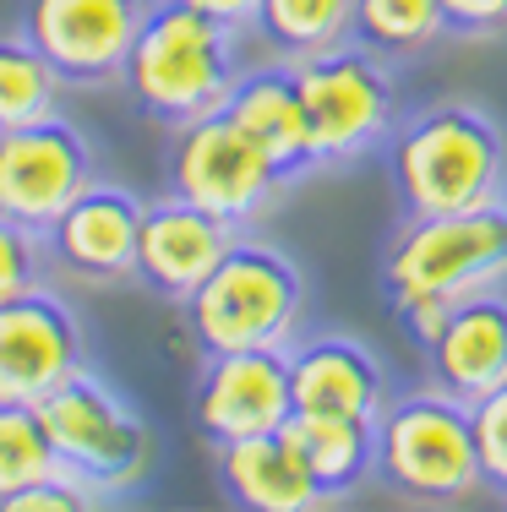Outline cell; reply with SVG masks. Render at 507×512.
Segmentation results:
<instances>
[{
	"instance_id": "cell-5",
	"label": "cell",
	"mask_w": 507,
	"mask_h": 512,
	"mask_svg": "<svg viewBox=\"0 0 507 512\" xmlns=\"http://www.w3.org/2000/svg\"><path fill=\"white\" fill-rule=\"evenodd\" d=\"M33 409H39V420H44L55 463L66 474H77L99 502H120V496L148 474V458H153L148 420H142V409L120 393L110 376L93 371L88 360L71 376H60Z\"/></svg>"
},
{
	"instance_id": "cell-16",
	"label": "cell",
	"mask_w": 507,
	"mask_h": 512,
	"mask_svg": "<svg viewBox=\"0 0 507 512\" xmlns=\"http://www.w3.org/2000/svg\"><path fill=\"white\" fill-rule=\"evenodd\" d=\"M420 355L431 365V382L464 404L507 382V295L480 289V295L448 306L431 338L420 344Z\"/></svg>"
},
{
	"instance_id": "cell-1",
	"label": "cell",
	"mask_w": 507,
	"mask_h": 512,
	"mask_svg": "<svg viewBox=\"0 0 507 512\" xmlns=\"http://www.w3.org/2000/svg\"><path fill=\"white\" fill-rule=\"evenodd\" d=\"M382 148H388V186L404 218L507 202V131L491 109L469 99H442L393 120Z\"/></svg>"
},
{
	"instance_id": "cell-17",
	"label": "cell",
	"mask_w": 507,
	"mask_h": 512,
	"mask_svg": "<svg viewBox=\"0 0 507 512\" xmlns=\"http://www.w3.org/2000/svg\"><path fill=\"white\" fill-rule=\"evenodd\" d=\"M224 115L273 158V169L284 175V186L317 175V158H311V131H306V104L295 88V66H240L235 88L224 99Z\"/></svg>"
},
{
	"instance_id": "cell-23",
	"label": "cell",
	"mask_w": 507,
	"mask_h": 512,
	"mask_svg": "<svg viewBox=\"0 0 507 512\" xmlns=\"http://www.w3.org/2000/svg\"><path fill=\"white\" fill-rule=\"evenodd\" d=\"M55 447L44 436V420L33 404H0V502L17 496L22 485L55 474Z\"/></svg>"
},
{
	"instance_id": "cell-21",
	"label": "cell",
	"mask_w": 507,
	"mask_h": 512,
	"mask_svg": "<svg viewBox=\"0 0 507 512\" xmlns=\"http://www.w3.org/2000/svg\"><path fill=\"white\" fill-rule=\"evenodd\" d=\"M349 39L382 60H409L442 39L437 0H355Z\"/></svg>"
},
{
	"instance_id": "cell-6",
	"label": "cell",
	"mask_w": 507,
	"mask_h": 512,
	"mask_svg": "<svg viewBox=\"0 0 507 512\" xmlns=\"http://www.w3.org/2000/svg\"><path fill=\"white\" fill-rule=\"evenodd\" d=\"M377 480L420 507H458L480 491L469 404L437 382L398 393L377 414Z\"/></svg>"
},
{
	"instance_id": "cell-27",
	"label": "cell",
	"mask_w": 507,
	"mask_h": 512,
	"mask_svg": "<svg viewBox=\"0 0 507 512\" xmlns=\"http://www.w3.org/2000/svg\"><path fill=\"white\" fill-rule=\"evenodd\" d=\"M442 11V39L491 44L507 39V0H437Z\"/></svg>"
},
{
	"instance_id": "cell-11",
	"label": "cell",
	"mask_w": 507,
	"mask_h": 512,
	"mask_svg": "<svg viewBox=\"0 0 507 512\" xmlns=\"http://www.w3.org/2000/svg\"><path fill=\"white\" fill-rule=\"evenodd\" d=\"M88 360V327L50 284L0 300V404H39Z\"/></svg>"
},
{
	"instance_id": "cell-4",
	"label": "cell",
	"mask_w": 507,
	"mask_h": 512,
	"mask_svg": "<svg viewBox=\"0 0 507 512\" xmlns=\"http://www.w3.org/2000/svg\"><path fill=\"white\" fill-rule=\"evenodd\" d=\"M180 316L202 355L284 349L306 316V273L279 246L240 229L219 262L202 273V284L180 300Z\"/></svg>"
},
{
	"instance_id": "cell-26",
	"label": "cell",
	"mask_w": 507,
	"mask_h": 512,
	"mask_svg": "<svg viewBox=\"0 0 507 512\" xmlns=\"http://www.w3.org/2000/svg\"><path fill=\"white\" fill-rule=\"evenodd\" d=\"M82 507H104V502L77 480V474H66V469H55V474H44V480L22 485L17 496L0 502V512H82Z\"/></svg>"
},
{
	"instance_id": "cell-15",
	"label": "cell",
	"mask_w": 507,
	"mask_h": 512,
	"mask_svg": "<svg viewBox=\"0 0 507 512\" xmlns=\"http://www.w3.org/2000/svg\"><path fill=\"white\" fill-rule=\"evenodd\" d=\"M289 360V404L295 414H349V420H377L388 404V371L360 338L349 333H311L284 344Z\"/></svg>"
},
{
	"instance_id": "cell-24",
	"label": "cell",
	"mask_w": 507,
	"mask_h": 512,
	"mask_svg": "<svg viewBox=\"0 0 507 512\" xmlns=\"http://www.w3.org/2000/svg\"><path fill=\"white\" fill-rule=\"evenodd\" d=\"M469 436H475V458H480V485L507 496V382L469 398Z\"/></svg>"
},
{
	"instance_id": "cell-19",
	"label": "cell",
	"mask_w": 507,
	"mask_h": 512,
	"mask_svg": "<svg viewBox=\"0 0 507 512\" xmlns=\"http://www.w3.org/2000/svg\"><path fill=\"white\" fill-rule=\"evenodd\" d=\"M300 458L322 491V507L349 502L360 485L377 474V420H349V414H289Z\"/></svg>"
},
{
	"instance_id": "cell-18",
	"label": "cell",
	"mask_w": 507,
	"mask_h": 512,
	"mask_svg": "<svg viewBox=\"0 0 507 512\" xmlns=\"http://www.w3.org/2000/svg\"><path fill=\"white\" fill-rule=\"evenodd\" d=\"M213 453H219V485L235 507H251V512H311V507H322V491H317V480H311L289 425L246 436V442H229V447H213Z\"/></svg>"
},
{
	"instance_id": "cell-25",
	"label": "cell",
	"mask_w": 507,
	"mask_h": 512,
	"mask_svg": "<svg viewBox=\"0 0 507 512\" xmlns=\"http://www.w3.org/2000/svg\"><path fill=\"white\" fill-rule=\"evenodd\" d=\"M50 278V251H44V235L0 218V300L22 295V289L44 284Z\"/></svg>"
},
{
	"instance_id": "cell-22",
	"label": "cell",
	"mask_w": 507,
	"mask_h": 512,
	"mask_svg": "<svg viewBox=\"0 0 507 512\" xmlns=\"http://www.w3.org/2000/svg\"><path fill=\"white\" fill-rule=\"evenodd\" d=\"M60 88L66 82L55 77V66L28 44V33H0V131L28 126L39 115H55Z\"/></svg>"
},
{
	"instance_id": "cell-9",
	"label": "cell",
	"mask_w": 507,
	"mask_h": 512,
	"mask_svg": "<svg viewBox=\"0 0 507 512\" xmlns=\"http://www.w3.org/2000/svg\"><path fill=\"white\" fill-rule=\"evenodd\" d=\"M93 180H99V148L60 109L0 131V218L11 224L44 235Z\"/></svg>"
},
{
	"instance_id": "cell-2",
	"label": "cell",
	"mask_w": 507,
	"mask_h": 512,
	"mask_svg": "<svg viewBox=\"0 0 507 512\" xmlns=\"http://www.w3.org/2000/svg\"><path fill=\"white\" fill-rule=\"evenodd\" d=\"M507 284V202L469 213L404 218L382 251V295L393 322L426 344L442 311Z\"/></svg>"
},
{
	"instance_id": "cell-20",
	"label": "cell",
	"mask_w": 507,
	"mask_h": 512,
	"mask_svg": "<svg viewBox=\"0 0 507 512\" xmlns=\"http://www.w3.org/2000/svg\"><path fill=\"white\" fill-rule=\"evenodd\" d=\"M349 11L355 0H257L251 28L279 60H306L349 39Z\"/></svg>"
},
{
	"instance_id": "cell-12",
	"label": "cell",
	"mask_w": 507,
	"mask_h": 512,
	"mask_svg": "<svg viewBox=\"0 0 507 512\" xmlns=\"http://www.w3.org/2000/svg\"><path fill=\"white\" fill-rule=\"evenodd\" d=\"M295 414L289 404V360L284 349H229L202 355L197 387H191V420L208 447H229L246 436L279 431Z\"/></svg>"
},
{
	"instance_id": "cell-7",
	"label": "cell",
	"mask_w": 507,
	"mask_h": 512,
	"mask_svg": "<svg viewBox=\"0 0 507 512\" xmlns=\"http://www.w3.org/2000/svg\"><path fill=\"white\" fill-rule=\"evenodd\" d=\"M295 66V88L306 104V131H311V158L317 169H338L355 158L377 153L388 142L393 120H398V93H393V71L382 55L360 50L355 39L317 50Z\"/></svg>"
},
{
	"instance_id": "cell-13",
	"label": "cell",
	"mask_w": 507,
	"mask_h": 512,
	"mask_svg": "<svg viewBox=\"0 0 507 512\" xmlns=\"http://www.w3.org/2000/svg\"><path fill=\"white\" fill-rule=\"evenodd\" d=\"M240 229L224 218L202 213L197 202L159 191V197H142V218H137V256H131V278L148 289L164 306H180L191 289L202 284L213 262L224 256V246Z\"/></svg>"
},
{
	"instance_id": "cell-28",
	"label": "cell",
	"mask_w": 507,
	"mask_h": 512,
	"mask_svg": "<svg viewBox=\"0 0 507 512\" xmlns=\"http://www.w3.org/2000/svg\"><path fill=\"white\" fill-rule=\"evenodd\" d=\"M180 6L202 11V17L224 22V28H235V33H246L251 17H257V0H180Z\"/></svg>"
},
{
	"instance_id": "cell-10",
	"label": "cell",
	"mask_w": 507,
	"mask_h": 512,
	"mask_svg": "<svg viewBox=\"0 0 507 512\" xmlns=\"http://www.w3.org/2000/svg\"><path fill=\"white\" fill-rule=\"evenodd\" d=\"M148 0H22V33L66 88L120 82Z\"/></svg>"
},
{
	"instance_id": "cell-8",
	"label": "cell",
	"mask_w": 507,
	"mask_h": 512,
	"mask_svg": "<svg viewBox=\"0 0 507 512\" xmlns=\"http://www.w3.org/2000/svg\"><path fill=\"white\" fill-rule=\"evenodd\" d=\"M164 191L197 202L202 213L224 218L235 229H251L289 186L273 169V158L224 109H213V115H197L186 126H175L169 164H164Z\"/></svg>"
},
{
	"instance_id": "cell-14",
	"label": "cell",
	"mask_w": 507,
	"mask_h": 512,
	"mask_svg": "<svg viewBox=\"0 0 507 512\" xmlns=\"http://www.w3.org/2000/svg\"><path fill=\"white\" fill-rule=\"evenodd\" d=\"M137 218L142 197L115 180H93L88 191L66 202V213L44 229V251L50 267H60L77 284H120L131 278V256H137Z\"/></svg>"
},
{
	"instance_id": "cell-3",
	"label": "cell",
	"mask_w": 507,
	"mask_h": 512,
	"mask_svg": "<svg viewBox=\"0 0 507 512\" xmlns=\"http://www.w3.org/2000/svg\"><path fill=\"white\" fill-rule=\"evenodd\" d=\"M235 77H240L235 28L180 6V0H148L137 33H131L126 66H120V82H126V99L137 104V115L175 131L197 115L224 109Z\"/></svg>"
}]
</instances>
